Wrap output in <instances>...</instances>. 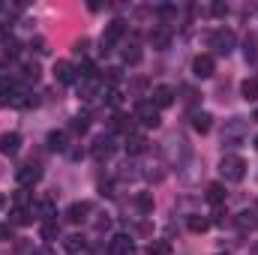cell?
<instances>
[{
	"instance_id": "cell-1",
	"label": "cell",
	"mask_w": 258,
	"mask_h": 255,
	"mask_svg": "<svg viewBox=\"0 0 258 255\" xmlns=\"http://www.w3.org/2000/svg\"><path fill=\"white\" fill-rule=\"evenodd\" d=\"M219 174H222L228 183H240V180L246 177V162H243V156H237V153H225L222 162H219Z\"/></svg>"
},
{
	"instance_id": "cell-2",
	"label": "cell",
	"mask_w": 258,
	"mask_h": 255,
	"mask_svg": "<svg viewBox=\"0 0 258 255\" xmlns=\"http://www.w3.org/2000/svg\"><path fill=\"white\" fill-rule=\"evenodd\" d=\"M246 132H249V123H246L243 117H234V120H228V123H225L222 144H225V147H237V144L246 138Z\"/></svg>"
},
{
	"instance_id": "cell-3",
	"label": "cell",
	"mask_w": 258,
	"mask_h": 255,
	"mask_svg": "<svg viewBox=\"0 0 258 255\" xmlns=\"http://www.w3.org/2000/svg\"><path fill=\"white\" fill-rule=\"evenodd\" d=\"M123 33H126V21H111L108 27H105V33H102V51H111L120 39H123Z\"/></svg>"
},
{
	"instance_id": "cell-4",
	"label": "cell",
	"mask_w": 258,
	"mask_h": 255,
	"mask_svg": "<svg viewBox=\"0 0 258 255\" xmlns=\"http://www.w3.org/2000/svg\"><path fill=\"white\" fill-rule=\"evenodd\" d=\"M210 45L216 48V54H225V57H228V54L234 51V33H231V30H216V33L210 36Z\"/></svg>"
},
{
	"instance_id": "cell-5",
	"label": "cell",
	"mask_w": 258,
	"mask_h": 255,
	"mask_svg": "<svg viewBox=\"0 0 258 255\" xmlns=\"http://www.w3.org/2000/svg\"><path fill=\"white\" fill-rule=\"evenodd\" d=\"M15 177H18V183H21V186H33V183H39L42 168H39L36 162H27V165H21V168L15 171Z\"/></svg>"
},
{
	"instance_id": "cell-6",
	"label": "cell",
	"mask_w": 258,
	"mask_h": 255,
	"mask_svg": "<svg viewBox=\"0 0 258 255\" xmlns=\"http://www.w3.org/2000/svg\"><path fill=\"white\" fill-rule=\"evenodd\" d=\"M135 117L144 123V126H159V108L153 105V102H141L138 108H135Z\"/></svg>"
},
{
	"instance_id": "cell-7",
	"label": "cell",
	"mask_w": 258,
	"mask_h": 255,
	"mask_svg": "<svg viewBox=\"0 0 258 255\" xmlns=\"http://www.w3.org/2000/svg\"><path fill=\"white\" fill-rule=\"evenodd\" d=\"M108 255H135V243L126 234H114L108 243Z\"/></svg>"
},
{
	"instance_id": "cell-8",
	"label": "cell",
	"mask_w": 258,
	"mask_h": 255,
	"mask_svg": "<svg viewBox=\"0 0 258 255\" xmlns=\"http://www.w3.org/2000/svg\"><path fill=\"white\" fill-rule=\"evenodd\" d=\"M90 153H93V159H99V162H105L111 153H114V141L108 138V135H102V138H96L93 141V147H90Z\"/></svg>"
},
{
	"instance_id": "cell-9",
	"label": "cell",
	"mask_w": 258,
	"mask_h": 255,
	"mask_svg": "<svg viewBox=\"0 0 258 255\" xmlns=\"http://www.w3.org/2000/svg\"><path fill=\"white\" fill-rule=\"evenodd\" d=\"M21 150V135L18 132H3L0 135V153L3 156H15Z\"/></svg>"
},
{
	"instance_id": "cell-10",
	"label": "cell",
	"mask_w": 258,
	"mask_h": 255,
	"mask_svg": "<svg viewBox=\"0 0 258 255\" xmlns=\"http://www.w3.org/2000/svg\"><path fill=\"white\" fill-rule=\"evenodd\" d=\"M213 69H216V63H213V57H210V54H198V57L192 60L195 78H210V75H213Z\"/></svg>"
},
{
	"instance_id": "cell-11",
	"label": "cell",
	"mask_w": 258,
	"mask_h": 255,
	"mask_svg": "<svg viewBox=\"0 0 258 255\" xmlns=\"http://www.w3.org/2000/svg\"><path fill=\"white\" fill-rule=\"evenodd\" d=\"M87 213H90V204H87V201H75V204H69V210H66V222L78 225V222L87 219Z\"/></svg>"
},
{
	"instance_id": "cell-12",
	"label": "cell",
	"mask_w": 258,
	"mask_h": 255,
	"mask_svg": "<svg viewBox=\"0 0 258 255\" xmlns=\"http://www.w3.org/2000/svg\"><path fill=\"white\" fill-rule=\"evenodd\" d=\"M150 96H153V105H156V108H168V105L174 102V90H171V87H165V84L153 87V93H150Z\"/></svg>"
},
{
	"instance_id": "cell-13",
	"label": "cell",
	"mask_w": 258,
	"mask_h": 255,
	"mask_svg": "<svg viewBox=\"0 0 258 255\" xmlns=\"http://www.w3.org/2000/svg\"><path fill=\"white\" fill-rule=\"evenodd\" d=\"M81 99H99V93L105 90V84L102 81H96V78H87V81H81Z\"/></svg>"
},
{
	"instance_id": "cell-14",
	"label": "cell",
	"mask_w": 258,
	"mask_h": 255,
	"mask_svg": "<svg viewBox=\"0 0 258 255\" xmlns=\"http://www.w3.org/2000/svg\"><path fill=\"white\" fill-rule=\"evenodd\" d=\"M54 78H57L60 84H72V81H75V66L69 63V60H60V63L54 66Z\"/></svg>"
},
{
	"instance_id": "cell-15",
	"label": "cell",
	"mask_w": 258,
	"mask_h": 255,
	"mask_svg": "<svg viewBox=\"0 0 258 255\" xmlns=\"http://www.w3.org/2000/svg\"><path fill=\"white\" fill-rule=\"evenodd\" d=\"M30 213H39L42 222H54V219H57V210H54L51 201H39L36 207H30Z\"/></svg>"
},
{
	"instance_id": "cell-16",
	"label": "cell",
	"mask_w": 258,
	"mask_h": 255,
	"mask_svg": "<svg viewBox=\"0 0 258 255\" xmlns=\"http://www.w3.org/2000/svg\"><path fill=\"white\" fill-rule=\"evenodd\" d=\"M147 150V138L144 135H126V153L129 156H138Z\"/></svg>"
},
{
	"instance_id": "cell-17",
	"label": "cell",
	"mask_w": 258,
	"mask_h": 255,
	"mask_svg": "<svg viewBox=\"0 0 258 255\" xmlns=\"http://www.w3.org/2000/svg\"><path fill=\"white\" fill-rule=\"evenodd\" d=\"M237 228H243V231L258 228V210H240L237 213Z\"/></svg>"
},
{
	"instance_id": "cell-18",
	"label": "cell",
	"mask_w": 258,
	"mask_h": 255,
	"mask_svg": "<svg viewBox=\"0 0 258 255\" xmlns=\"http://www.w3.org/2000/svg\"><path fill=\"white\" fill-rule=\"evenodd\" d=\"M168 42H171V33L165 30V27H159V30H150V45L153 48H168Z\"/></svg>"
},
{
	"instance_id": "cell-19",
	"label": "cell",
	"mask_w": 258,
	"mask_h": 255,
	"mask_svg": "<svg viewBox=\"0 0 258 255\" xmlns=\"http://www.w3.org/2000/svg\"><path fill=\"white\" fill-rule=\"evenodd\" d=\"M204 198H207L210 204H216V207H219V204L225 201V186H222V183H210L207 192H204Z\"/></svg>"
},
{
	"instance_id": "cell-20",
	"label": "cell",
	"mask_w": 258,
	"mask_h": 255,
	"mask_svg": "<svg viewBox=\"0 0 258 255\" xmlns=\"http://www.w3.org/2000/svg\"><path fill=\"white\" fill-rule=\"evenodd\" d=\"M240 96H243L246 102H255L258 99V78H246V81L240 84Z\"/></svg>"
},
{
	"instance_id": "cell-21",
	"label": "cell",
	"mask_w": 258,
	"mask_h": 255,
	"mask_svg": "<svg viewBox=\"0 0 258 255\" xmlns=\"http://www.w3.org/2000/svg\"><path fill=\"white\" fill-rule=\"evenodd\" d=\"M210 120H213V117H210L207 111H201V114H192V129H195V132H201V135H204V132H210V126H213Z\"/></svg>"
},
{
	"instance_id": "cell-22",
	"label": "cell",
	"mask_w": 258,
	"mask_h": 255,
	"mask_svg": "<svg viewBox=\"0 0 258 255\" xmlns=\"http://www.w3.org/2000/svg\"><path fill=\"white\" fill-rule=\"evenodd\" d=\"M186 225H189V231L201 234V231H207V228H210V219H204V216H189V219H186Z\"/></svg>"
},
{
	"instance_id": "cell-23",
	"label": "cell",
	"mask_w": 258,
	"mask_h": 255,
	"mask_svg": "<svg viewBox=\"0 0 258 255\" xmlns=\"http://www.w3.org/2000/svg\"><path fill=\"white\" fill-rule=\"evenodd\" d=\"M63 246H66V252H81L84 249V237L81 234H69L63 240Z\"/></svg>"
},
{
	"instance_id": "cell-24",
	"label": "cell",
	"mask_w": 258,
	"mask_h": 255,
	"mask_svg": "<svg viewBox=\"0 0 258 255\" xmlns=\"http://www.w3.org/2000/svg\"><path fill=\"white\" fill-rule=\"evenodd\" d=\"M147 255H171V243L168 240H153L147 246Z\"/></svg>"
},
{
	"instance_id": "cell-25",
	"label": "cell",
	"mask_w": 258,
	"mask_h": 255,
	"mask_svg": "<svg viewBox=\"0 0 258 255\" xmlns=\"http://www.w3.org/2000/svg\"><path fill=\"white\" fill-rule=\"evenodd\" d=\"M48 147L57 150V153L66 150V132H51V135H48Z\"/></svg>"
},
{
	"instance_id": "cell-26",
	"label": "cell",
	"mask_w": 258,
	"mask_h": 255,
	"mask_svg": "<svg viewBox=\"0 0 258 255\" xmlns=\"http://www.w3.org/2000/svg\"><path fill=\"white\" fill-rule=\"evenodd\" d=\"M135 204H138L141 213H150V210H153V195H150V192H141V195L135 198Z\"/></svg>"
},
{
	"instance_id": "cell-27",
	"label": "cell",
	"mask_w": 258,
	"mask_h": 255,
	"mask_svg": "<svg viewBox=\"0 0 258 255\" xmlns=\"http://www.w3.org/2000/svg\"><path fill=\"white\" fill-rule=\"evenodd\" d=\"M57 234H60L57 222H42V237L45 240H57Z\"/></svg>"
},
{
	"instance_id": "cell-28",
	"label": "cell",
	"mask_w": 258,
	"mask_h": 255,
	"mask_svg": "<svg viewBox=\"0 0 258 255\" xmlns=\"http://www.w3.org/2000/svg\"><path fill=\"white\" fill-rule=\"evenodd\" d=\"M12 222H15V225H27V222H30V210L15 207V210H12Z\"/></svg>"
},
{
	"instance_id": "cell-29",
	"label": "cell",
	"mask_w": 258,
	"mask_h": 255,
	"mask_svg": "<svg viewBox=\"0 0 258 255\" xmlns=\"http://www.w3.org/2000/svg\"><path fill=\"white\" fill-rule=\"evenodd\" d=\"M123 60H126V63H138V60H141V51H138V45H129L126 51H123Z\"/></svg>"
},
{
	"instance_id": "cell-30",
	"label": "cell",
	"mask_w": 258,
	"mask_h": 255,
	"mask_svg": "<svg viewBox=\"0 0 258 255\" xmlns=\"http://www.w3.org/2000/svg\"><path fill=\"white\" fill-rule=\"evenodd\" d=\"M24 78H27V81H36V78H39V66L27 63V66H24Z\"/></svg>"
},
{
	"instance_id": "cell-31",
	"label": "cell",
	"mask_w": 258,
	"mask_h": 255,
	"mask_svg": "<svg viewBox=\"0 0 258 255\" xmlns=\"http://www.w3.org/2000/svg\"><path fill=\"white\" fill-rule=\"evenodd\" d=\"M15 204H18L21 210H27V204H30V195H27V192L21 189V192H18V195H15Z\"/></svg>"
},
{
	"instance_id": "cell-32",
	"label": "cell",
	"mask_w": 258,
	"mask_h": 255,
	"mask_svg": "<svg viewBox=\"0 0 258 255\" xmlns=\"http://www.w3.org/2000/svg\"><path fill=\"white\" fill-rule=\"evenodd\" d=\"M72 129H75V132H84V129H87V117H84V114L75 117V120H72Z\"/></svg>"
},
{
	"instance_id": "cell-33",
	"label": "cell",
	"mask_w": 258,
	"mask_h": 255,
	"mask_svg": "<svg viewBox=\"0 0 258 255\" xmlns=\"http://www.w3.org/2000/svg\"><path fill=\"white\" fill-rule=\"evenodd\" d=\"M18 48H21V45H18L15 39H6V54H9V57H15V54H18Z\"/></svg>"
},
{
	"instance_id": "cell-34",
	"label": "cell",
	"mask_w": 258,
	"mask_h": 255,
	"mask_svg": "<svg viewBox=\"0 0 258 255\" xmlns=\"http://www.w3.org/2000/svg\"><path fill=\"white\" fill-rule=\"evenodd\" d=\"M9 237H12V225L0 222V240H9Z\"/></svg>"
},
{
	"instance_id": "cell-35",
	"label": "cell",
	"mask_w": 258,
	"mask_h": 255,
	"mask_svg": "<svg viewBox=\"0 0 258 255\" xmlns=\"http://www.w3.org/2000/svg\"><path fill=\"white\" fill-rule=\"evenodd\" d=\"M108 72V81H120V69L117 66H111V69H105Z\"/></svg>"
},
{
	"instance_id": "cell-36",
	"label": "cell",
	"mask_w": 258,
	"mask_h": 255,
	"mask_svg": "<svg viewBox=\"0 0 258 255\" xmlns=\"http://www.w3.org/2000/svg\"><path fill=\"white\" fill-rule=\"evenodd\" d=\"M114 129H129V123H126V117H123V114H117V117H114Z\"/></svg>"
},
{
	"instance_id": "cell-37",
	"label": "cell",
	"mask_w": 258,
	"mask_h": 255,
	"mask_svg": "<svg viewBox=\"0 0 258 255\" xmlns=\"http://www.w3.org/2000/svg\"><path fill=\"white\" fill-rule=\"evenodd\" d=\"M225 12H228V6H222V3H216V6H213V15H219V18H222Z\"/></svg>"
},
{
	"instance_id": "cell-38",
	"label": "cell",
	"mask_w": 258,
	"mask_h": 255,
	"mask_svg": "<svg viewBox=\"0 0 258 255\" xmlns=\"http://www.w3.org/2000/svg\"><path fill=\"white\" fill-rule=\"evenodd\" d=\"M108 102H111V105H120V93H117V90H111V93H108Z\"/></svg>"
},
{
	"instance_id": "cell-39",
	"label": "cell",
	"mask_w": 258,
	"mask_h": 255,
	"mask_svg": "<svg viewBox=\"0 0 258 255\" xmlns=\"http://www.w3.org/2000/svg\"><path fill=\"white\" fill-rule=\"evenodd\" d=\"M252 255H258V240H255V243H252Z\"/></svg>"
},
{
	"instance_id": "cell-40",
	"label": "cell",
	"mask_w": 258,
	"mask_h": 255,
	"mask_svg": "<svg viewBox=\"0 0 258 255\" xmlns=\"http://www.w3.org/2000/svg\"><path fill=\"white\" fill-rule=\"evenodd\" d=\"M252 120H258V111H255V117H252Z\"/></svg>"
},
{
	"instance_id": "cell-41",
	"label": "cell",
	"mask_w": 258,
	"mask_h": 255,
	"mask_svg": "<svg viewBox=\"0 0 258 255\" xmlns=\"http://www.w3.org/2000/svg\"><path fill=\"white\" fill-rule=\"evenodd\" d=\"M255 147H258V135H255Z\"/></svg>"
},
{
	"instance_id": "cell-42",
	"label": "cell",
	"mask_w": 258,
	"mask_h": 255,
	"mask_svg": "<svg viewBox=\"0 0 258 255\" xmlns=\"http://www.w3.org/2000/svg\"><path fill=\"white\" fill-rule=\"evenodd\" d=\"M0 69H3V60H0Z\"/></svg>"
}]
</instances>
